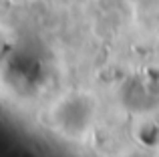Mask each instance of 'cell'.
<instances>
[{
	"mask_svg": "<svg viewBox=\"0 0 159 157\" xmlns=\"http://www.w3.org/2000/svg\"><path fill=\"white\" fill-rule=\"evenodd\" d=\"M99 121V101L93 93L70 89L58 95L47 109L48 127L66 141H83Z\"/></svg>",
	"mask_w": 159,
	"mask_h": 157,
	"instance_id": "1",
	"label": "cell"
}]
</instances>
